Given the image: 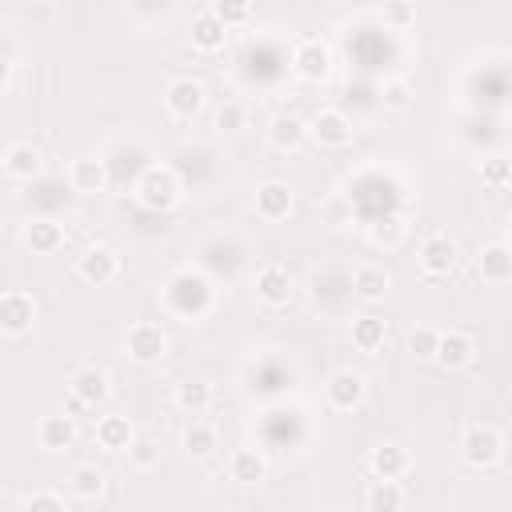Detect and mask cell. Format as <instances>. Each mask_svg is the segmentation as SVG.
Here are the masks:
<instances>
[{
	"label": "cell",
	"mask_w": 512,
	"mask_h": 512,
	"mask_svg": "<svg viewBox=\"0 0 512 512\" xmlns=\"http://www.w3.org/2000/svg\"><path fill=\"white\" fill-rule=\"evenodd\" d=\"M212 300H216V288L200 268H180L160 288V304L176 320H200L212 308Z\"/></svg>",
	"instance_id": "cell-1"
},
{
	"label": "cell",
	"mask_w": 512,
	"mask_h": 512,
	"mask_svg": "<svg viewBox=\"0 0 512 512\" xmlns=\"http://www.w3.org/2000/svg\"><path fill=\"white\" fill-rule=\"evenodd\" d=\"M132 192H136V200H140L144 208L168 212V208H176V204L184 200V180H180V172H176L172 164H148V168L136 176Z\"/></svg>",
	"instance_id": "cell-2"
},
{
	"label": "cell",
	"mask_w": 512,
	"mask_h": 512,
	"mask_svg": "<svg viewBox=\"0 0 512 512\" xmlns=\"http://www.w3.org/2000/svg\"><path fill=\"white\" fill-rule=\"evenodd\" d=\"M124 356L136 364H160L168 356V336L156 320H136L124 332Z\"/></svg>",
	"instance_id": "cell-3"
},
{
	"label": "cell",
	"mask_w": 512,
	"mask_h": 512,
	"mask_svg": "<svg viewBox=\"0 0 512 512\" xmlns=\"http://www.w3.org/2000/svg\"><path fill=\"white\" fill-rule=\"evenodd\" d=\"M468 84L480 92L476 96V112H504V104H508V68H504V60H492V64H480L472 76H468Z\"/></svg>",
	"instance_id": "cell-4"
},
{
	"label": "cell",
	"mask_w": 512,
	"mask_h": 512,
	"mask_svg": "<svg viewBox=\"0 0 512 512\" xmlns=\"http://www.w3.org/2000/svg\"><path fill=\"white\" fill-rule=\"evenodd\" d=\"M504 452V440L492 424H472L464 436H460V460L468 468H492Z\"/></svg>",
	"instance_id": "cell-5"
},
{
	"label": "cell",
	"mask_w": 512,
	"mask_h": 512,
	"mask_svg": "<svg viewBox=\"0 0 512 512\" xmlns=\"http://www.w3.org/2000/svg\"><path fill=\"white\" fill-rule=\"evenodd\" d=\"M204 100H208V88H204L196 76H176V80H168V88H164V108H168V116H176V120L200 116V112H204Z\"/></svg>",
	"instance_id": "cell-6"
},
{
	"label": "cell",
	"mask_w": 512,
	"mask_h": 512,
	"mask_svg": "<svg viewBox=\"0 0 512 512\" xmlns=\"http://www.w3.org/2000/svg\"><path fill=\"white\" fill-rule=\"evenodd\" d=\"M288 64H292V72H296L304 84H324L328 72H332V52H328L324 40H300V44L292 48Z\"/></svg>",
	"instance_id": "cell-7"
},
{
	"label": "cell",
	"mask_w": 512,
	"mask_h": 512,
	"mask_svg": "<svg viewBox=\"0 0 512 512\" xmlns=\"http://www.w3.org/2000/svg\"><path fill=\"white\" fill-rule=\"evenodd\" d=\"M364 396H368V380H364V372L340 368V372H332V376L324 380V400H328V408H336V412H352V408H360Z\"/></svg>",
	"instance_id": "cell-8"
},
{
	"label": "cell",
	"mask_w": 512,
	"mask_h": 512,
	"mask_svg": "<svg viewBox=\"0 0 512 512\" xmlns=\"http://www.w3.org/2000/svg\"><path fill=\"white\" fill-rule=\"evenodd\" d=\"M32 324H36V296L20 292V288L0 292V332L24 336V332H32Z\"/></svg>",
	"instance_id": "cell-9"
},
{
	"label": "cell",
	"mask_w": 512,
	"mask_h": 512,
	"mask_svg": "<svg viewBox=\"0 0 512 512\" xmlns=\"http://www.w3.org/2000/svg\"><path fill=\"white\" fill-rule=\"evenodd\" d=\"M352 120L344 108H320L308 124V136L320 144V148H348L352 144Z\"/></svg>",
	"instance_id": "cell-10"
},
{
	"label": "cell",
	"mask_w": 512,
	"mask_h": 512,
	"mask_svg": "<svg viewBox=\"0 0 512 512\" xmlns=\"http://www.w3.org/2000/svg\"><path fill=\"white\" fill-rule=\"evenodd\" d=\"M108 164V188H128V184H136V176L148 168V152H144V144H116V152H112V160H104Z\"/></svg>",
	"instance_id": "cell-11"
},
{
	"label": "cell",
	"mask_w": 512,
	"mask_h": 512,
	"mask_svg": "<svg viewBox=\"0 0 512 512\" xmlns=\"http://www.w3.org/2000/svg\"><path fill=\"white\" fill-rule=\"evenodd\" d=\"M116 272H120V256L108 244H88L80 252V260H76V276L88 280V284H96V288L100 284H112Z\"/></svg>",
	"instance_id": "cell-12"
},
{
	"label": "cell",
	"mask_w": 512,
	"mask_h": 512,
	"mask_svg": "<svg viewBox=\"0 0 512 512\" xmlns=\"http://www.w3.org/2000/svg\"><path fill=\"white\" fill-rule=\"evenodd\" d=\"M68 388H72V396H76L84 408H100V404L108 400V392H112V380H108L104 368L80 364V368L68 376Z\"/></svg>",
	"instance_id": "cell-13"
},
{
	"label": "cell",
	"mask_w": 512,
	"mask_h": 512,
	"mask_svg": "<svg viewBox=\"0 0 512 512\" xmlns=\"http://www.w3.org/2000/svg\"><path fill=\"white\" fill-rule=\"evenodd\" d=\"M252 204H256V216L268 220V224L288 220V212H292V188H288V180H264V184H256Z\"/></svg>",
	"instance_id": "cell-14"
},
{
	"label": "cell",
	"mask_w": 512,
	"mask_h": 512,
	"mask_svg": "<svg viewBox=\"0 0 512 512\" xmlns=\"http://www.w3.org/2000/svg\"><path fill=\"white\" fill-rule=\"evenodd\" d=\"M292 292H296V284H292V272L284 264H264L256 272V296H260V304L284 308L292 300Z\"/></svg>",
	"instance_id": "cell-15"
},
{
	"label": "cell",
	"mask_w": 512,
	"mask_h": 512,
	"mask_svg": "<svg viewBox=\"0 0 512 512\" xmlns=\"http://www.w3.org/2000/svg\"><path fill=\"white\" fill-rule=\"evenodd\" d=\"M420 272L428 280H448L456 272V244L448 236H428L420 248Z\"/></svg>",
	"instance_id": "cell-16"
},
{
	"label": "cell",
	"mask_w": 512,
	"mask_h": 512,
	"mask_svg": "<svg viewBox=\"0 0 512 512\" xmlns=\"http://www.w3.org/2000/svg\"><path fill=\"white\" fill-rule=\"evenodd\" d=\"M472 352H476L472 336L448 328V332L436 336V352H432V360H436L444 372H456V368H468V364H472Z\"/></svg>",
	"instance_id": "cell-17"
},
{
	"label": "cell",
	"mask_w": 512,
	"mask_h": 512,
	"mask_svg": "<svg viewBox=\"0 0 512 512\" xmlns=\"http://www.w3.org/2000/svg\"><path fill=\"white\" fill-rule=\"evenodd\" d=\"M20 244L32 252V256H52L64 248V224L40 216V220H28L24 232H20Z\"/></svg>",
	"instance_id": "cell-18"
},
{
	"label": "cell",
	"mask_w": 512,
	"mask_h": 512,
	"mask_svg": "<svg viewBox=\"0 0 512 512\" xmlns=\"http://www.w3.org/2000/svg\"><path fill=\"white\" fill-rule=\"evenodd\" d=\"M68 184L80 196L104 192L108 188V164H104V156H76L72 168H68Z\"/></svg>",
	"instance_id": "cell-19"
},
{
	"label": "cell",
	"mask_w": 512,
	"mask_h": 512,
	"mask_svg": "<svg viewBox=\"0 0 512 512\" xmlns=\"http://www.w3.org/2000/svg\"><path fill=\"white\" fill-rule=\"evenodd\" d=\"M476 276H480L484 284H508V280H512V248H508L504 240L480 248V256H476Z\"/></svg>",
	"instance_id": "cell-20"
},
{
	"label": "cell",
	"mask_w": 512,
	"mask_h": 512,
	"mask_svg": "<svg viewBox=\"0 0 512 512\" xmlns=\"http://www.w3.org/2000/svg\"><path fill=\"white\" fill-rule=\"evenodd\" d=\"M36 440H40L44 452H68V448L76 444V424H72V416H68V412H48V416L40 420V428H36Z\"/></svg>",
	"instance_id": "cell-21"
},
{
	"label": "cell",
	"mask_w": 512,
	"mask_h": 512,
	"mask_svg": "<svg viewBox=\"0 0 512 512\" xmlns=\"http://www.w3.org/2000/svg\"><path fill=\"white\" fill-rule=\"evenodd\" d=\"M348 288H352V296H356L360 304H376V300H384V296H388L392 276H388L384 268H376V264H360V268L352 272Z\"/></svg>",
	"instance_id": "cell-22"
},
{
	"label": "cell",
	"mask_w": 512,
	"mask_h": 512,
	"mask_svg": "<svg viewBox=\"0 0 512 512\" xmlns=\"http://www.w3.org/2000/svg\"><path fill=\"white\" fill-rule=\"evenodd\" d=\"M304 140H308V124H304L300 116H292V112L272 116V124H268V144H272L276 152H296V148H304Z\"/></svg>",
	"instance_id": "cell-23"
},
{
	"label": "cell",
	"mask_w": 512,
	"mask_h": 512,
	"mask_svg": "<svg viewBox=\"0 0 512 512\" xmlns=\"http://www.w3.org/2000/svg\"><path fill=\"white\" fill-rule=\"evenodd\" d=\"M188 40H192V48H196V52L212 56V52H220V48H224L228 28H224V24L212 16V8H208V12H196V16H192V32H188Z\"/></svg>",
	"instance_id": "cell-24"
},
{
	"label": "cell",
	"mask_w": 512,
	"mask_h": 512,
	"mask_svg": "<svg viewBox=\"0 0 512 512\" xmlns=\"http://www.w3.org/2000/svg\"><path fill=\"white\" fill-rule=\"evenodd\" d=\"M40 168H44V156H40L36 144L20 140V144L4 148V172H8V176H16V180H36Z\"/></svg>",
	"instance_id": "cell-25"
},
{
	"label": "cell",
	"mask_w": 512,
	"mask_h": 512,
	"mask_svg": "<svg viewBox=\"0 0 512 512\" xmlns=\"http://www.w3.org/2000/svg\"><path fill=\"white\" fill-rule=\"evenodd\" d=\"M408 452L400 448V444H376L372 452H368V468H372V476L376 480H400L404 472H408Z\"/></svg>",
	"instance_id": "cell-26"
},
{
	"label": "cell",
	"mask_w": 512,
	"mask_h": 512,
	"mask_svg": "<svg viewBox=\"0 0 512 512\" xmlns=\"http://www.w3.org/2000/svg\"><path fill=\"white\" fill-rule=\"evenodd\" d=\"M228 476L236 484H260L268 476V456L260 448H236L228 456Z\"/></svg>",
	"instance_id": "cell-27"
},
{
	"label": "cell",
	"mask_w": 512,
	"mask_h": 512,
	"mask_svg": "<svg viewBox=\"0 0 512 512\" xmlns=\"http://www.w3.org/2000/svg\"><path fill=\"white\" fill-rule=\"evenodd\" d=\"M348 336H352V344L360 348V352H380L384 348V336H388V324L380 320V316H372V312H364V316H352V328H348Z\"/></svg>",
	"instance_id": "cell-28"
},
{
	"label": "cell",
	"mask_w": 512,
	"mask_h": 512,
	"mask_svg": "<svg viewBox=\"0 0 512 512\" xmlns=\"http://www.w3.org/2000/svg\"><path fill=\"white\" fill-rule=\"evenodd\" d=\"M128 440H132V424H128V416L108 412V416L96 420V444H100L104 452H124Z\"/></svg>",
	"instance_id": "cell-29"
},
{
	"label": "cell",
	"mask_w": 512,
	"mask_h": 512,
	"mask_svg": "<svg viewBox=\"0 0 512 512\" xmlns=\"http://www.w3.org/2000/svg\"><path fill=\"white\" fill-rule=\"evenodd\" d=\"M216 448H220V436H216V428H212V424L192 420V424L184 428V452H188L192 460H212V456H216Z\"/></svg>",
	"instance_id": "cell-30"
},
{
	"label": "cell",
	"mask_w": 512,
	"mask_h": 512,
	"mask_svg": "<svg viewBox=\"0 0 512 512\" xmlns=\"http://www.w3.org/2000/svg\"><path fill=\"white\" fill-rule=\"evenodd\" d=\"M364 504L372 512H400L408 504V492L400 488V480H372V488L364 492Z\"/></svg>",
	"instance_id": "cell-31"
},
{
	"label": "cell",
	"mask_w": 512,
	"mask_h": 512,
	"mask_svg": "<svg viewBox=\"0 0 512 512\" xmlns=\"http://www.w3.org/2000/svg\"><path fill=\"white\" fill-rule=\"evenodd\" d=\"M172 400H176L180 412L200 416V412H208V404H212V384H208V380H180Z\"/></svg>",
	"instance_id": "cell-32"
},
{
	"label": "cell",
	"mask_w": 512,
	"mask_h": 512,
	"mask_svg": "<svg viewBox=\"0 0 512 512\" xmlns=\"http://www.w3.org/2000/svg\"><path fill=\"white\" fill-rule=\"evenodd\" d=\"M104 480H108V476H104L96 464H80V468H72L68 488H72L76 500H96V496L104 492Z\"/></svg>",
	"instance_id": "cell-33"
},
{
	"label": "cell",
	"mask_w": 512,
	"mask_h": 512,
	"mask_svg": "<svg viewBox=\"0 0 512 512\" xmlns=\"http://www.w3.org/2000/svg\"><path fill=\"white\" fill-rule=\"evenodd\" d=\"M464 140L472 148H484V144H496L500 140V120L492 112H472L468 124H464Z\"/></svg>",
	"instance_id": "cell-34"
},
{
	"label": "cell",
	"mask_w": 512,
	"mask_h": 512,
	"mask_svg": "<svg viewBox=\"0 0 512 512\" xmlns=\"http://www.w3.org/2000/svg\"><path fill=\"white\" fill-rule=\"evenodd\" d=\"M240 260H244V248H240V244H232V240H228V244H224V240L204 244V264H208V268H216V272L224 268V276H232V272L240 268Z\"/></svg>",
	"instance_id": "cell-35"
},
{
	"label": "cell",
	"mask_w": 512,
	"mask_h": 512,
	"mask_svg": "<svg viewBox=\"0 0 512 512\" xmlns=\"http://www.w3.org/2000/svg\"><path fill=\"white\" fill-rule=\"evenodd\" d=\"M212 16L224 28H244L252 20V0H212Z\"/></svg>",
	"instance_id": "cell-36"
},
{
	"label": "cell",
	"mask_w": 512,
	"mask_h": 512,
	"mask_svg": "<svg viewBox=\"0 0 512 512\" xmlns=\"http://www.w3.org/2000/svg\"><path fill=\"white\" fill-rule=\"evenodd\" d=\"M124 452H128V464H132L136 472H152V468L160 464V448H156L152 440H136V436H132Z\"/></svg>",
	"instance_id": "cell-37"
},
{
	"label": "cell",
	"mask_w": 512,
	"mask_h": 512,
	"mask_svg": "<svg viewBox=\"0 0 512 512\" xmlns=\"http://www.w3.org/2000/svg\"><path fill=\"white\" fill-rule=\"evenodd\" d=\"M376 100H380L384 108H392V112H404V108L412 104V88H408L404 80H384L380 92H376Z\"/></svg>",
	"instance_id": "cell-38"
},
{
	"label": "cell",
	"mask_w": 512,
	"mask_h": 512,
	"mask_svg": "<svg viewBox=\"0 0 512 512\" xmlns=\"http://www.w3.org/2000/svg\"><path fill=\"white\" fill-rule=\"evenodd\" d=\"M480 180H484L492 192H500V188H508V180H512V164H508L504 156H488V160L480 164Z\"/></svg>",
	"instance_id": "cell-39"
},
{
	"label": "cell",
	"mask_w": 512,
	"mask_h": 512,
	"mask_svg": "<svg viewBox=\"0 0 512 512\" xmlns=\"http://www.w3.org/2000/svg\"><path fill=\"white\" fill-rule=\"evenodd\" d=\"M436 328H428V324H420V328H412L408 332V352L416 356V360H432V352H436Z\"/></svg>",
	"instance_id": "cell-40"
},
{
	"label": "cell",
	"mask_w": 512,
	"mask_h": 512,
	"mask_svg": "<svg viewBox=\"0 0 512 512\" xmlns=\"http://www.w3.org/2000/svg\"><path fill=\"white\" fill-rule=\"evenodd\" d=\"M20 504H24V508H32V512H68V500H64L60 492H48V488L28 492Z\"/></svg>",
	"instance_id": "cell-41"
},
{
	"label": "cell",
	"mask_w": 512,
	"mask_h": 512,
	"mask_svg": "<svg viewBox=\"0 0 512 512\" xmlns=\"http://www.w3.org/2000/svg\"><path fill=\"white\" fill-rule=\"evenodd\" d=\"M368 236H372L376 244H396V240L404 236V224H400L396 216H384V220H372V224H368Z\"/></svg>",
	"instance_id": "cell-42"
},
{
	"label": "cell",
	"mask_w": 512,
	"mask_h": 512,
	"mask_svg": "<svg viewBox=\"0 0 512 512\" xmlns=\"http://www.w3.org/2000/svg\"><path fill=\"white\" fill-rule=\"evenodd\" d=\"M212 124H216V132H236V128H244V108L240 104H220Z\"/></svg>",
	"instance_id": "cell-43"
},
{
	"label": "cell",
	"mask_w": 512,
	"mask_h": 512,
	"mask_svg": "<svg viewBox=\"0 0 512 512\" xmlns=\"http://www.w3.org/2000/svg\"><path fill=\"white\" fill-rule=\"evenodd\" d=\"M128 8L140 16V20H156V16H168L176 8V0H128Z\"/></svg>",
	"instance_id": "cell-44"
},
{
	"label": "cell",
	"mask_w": 512,
	"mask_h": 512,
	"mask_svg": "<svg viewBox=\"0 0 512 512\" xmlns=\"http://www.w3.org/2000/svg\"><path fill=\"white\" fill-rule=\"evenodd\" d=\"M384 20H388V24H396V28H408V24L416 20V12H412L408 4H388V12H384Z\"/></svg>",
	"instance_id": "cell-45"
},
{
	"label": "cell",
	"mask_w": 512,
	"mask_h": 512,
	"mask_svg": "<svg viewBox=\"0 0 512 512\" xmlns=\"http://www.w3.org/2000/svg\"><path fill=\"white\" fill-rule=\"evenodd\" d=\"M0 172H4V148H0Z\"/></svg>",
	"instance_id": "cell-46"
}]
</instances>
